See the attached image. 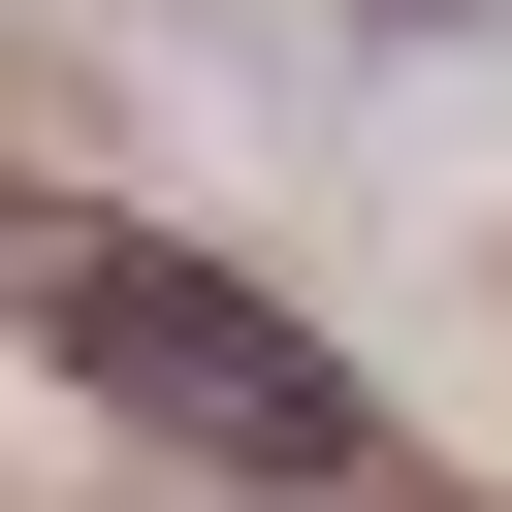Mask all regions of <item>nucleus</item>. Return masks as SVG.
Here are the masks:
<instances>
[{"label":"nucleus","mask_w":512,"mask_h":512,"mask_svg":"<svg viewBox=\"0 0 512 512\" xmlns=\"http://www.w3.org/2000/svg\"><path fill=\"white\" fill-rule=\"evenodd\" d=\"M32 320H64V384L160 416L192 480H352V448H384L352 352H320L288 288H224V256H128V224H96V256H32Z\"/></svg>","instance_id":"obj_1"}]
</instances>
